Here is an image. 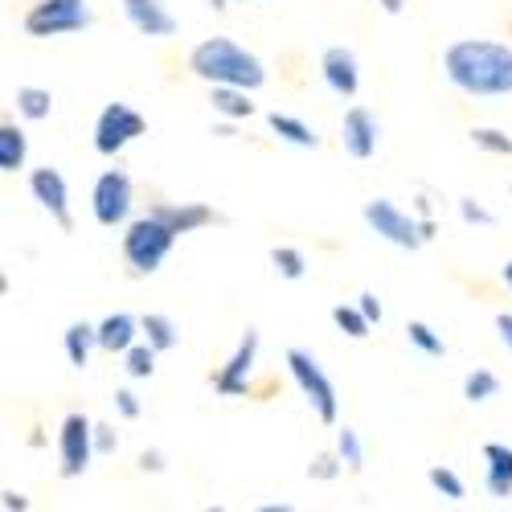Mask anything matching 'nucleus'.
<instances>
[{"mask_svg": "<svg viewBox=\"0 0 512 512\" xmlns=\"http://www.w3.org/2000/svg\"><path fill=\"white\" fill-rule=\"evenodd\" d=\"M152 213H160V218L173 226L177 234H193L201 226H213V222H222V213L205 205V201H156Z\"/></svg>", "mask_w": 512, "mask_h": 512, "instance_id": "15", "label": "nucleus"}, {"mask_svg": "<svg viewBox=\"0 0 512 512\" xmlns=\"http://www.w3.org/2000/svg\"><path fill=\"white\" fill-rule=\"evenodd\" d=\"M29 193L33 201L50 213V218L58 222V230H74V213H70V189H66V177L58 173V168H33L29 173Z\"/></svg>", "mask_w": 512, "mask_h": 512, "instance_id": "11", "label": "nucleus"}, {"mask_svg": "<svg viewBox=\"0 0 512 512\" xmlns=\"http://www.w3.org/2000/svg\"><path fill=\"white\" fill-rule=\"evenodd\" d=\"M91 213L95 222L115 230L123 226L127 218H132V177L123 173V168H107V173H99L95 189H91Z\"/></svg>", "mask_w": 512, "mask_h": 512, "instance_id": "9", "label": "nucleus"}, {"mask_svg": "<svg viewBox=\"0 0 512 512\" xmlns=\"http://www.w3.org/2000/svg\"><path fill=\"white\" fill-rule=\"evenodd\" d=\"M267 127L291 148H320V136H316V127H308L300 115H287V111H271L267 115Z\"/></svg>", "mask_w": 512, "mask_h": 512, "instance_id": "19", "label": "nucleus"}, {"mask_svg": "<svg viewBox=\"0 0 512 512\" xmlns=\"http://www.w3.org/2000/svg\"><path fill=\"white\" fill-rule=\"evenodd\" d=\"M254 361H259V328H246L238 336V349L230 353V361L213 373V394L218 398H246Z\"/></svg>", "mask_w": 512, "mask_h": 512, "instance_id": "10", "label": "nucleus"}, {"mask_svg": "<svg viewBox=\"0 0 512 512\" xmlns=\"http://www.w3.org/2000/svg\"><path fill=\"white\" fill-rule=\"evenodd\" d=\"M144 336V324L132 312H111L99 320V349L103 353H127Z\"/></svg>", "mask_w": 512, "mask_h": 512, "instance_id": "17", "label": "nucleus"}, {"mask_svg": "<svg viewBox=\"0 0 512 512\" xmlns=\"http://www.w3.org/2000/svg\"><path fill=\"white\" fill-rule=\"evenodd\" d=\"M209 107H213V115H222V119H250L254 115V103H250L246 87H213L209 91Z\"/></svg>", "mask_w": 512, "mask_h": 512, "instance_id": "21", "label": "nucleus"}, {"mask_svg": "<svg viewBox=\"0 0 512 512\" xmlns=\"http://www.w3.org/2000/svg\"><path fill=\"white\" fill-rule=\"evenodd\" d=\"M189 70L209 87H246L259 91L267 82V66L259 54L238 46L234 37H205L189 50Z\"/></svg>", "mask_w": 512, "mask_h": 512, "instance_id": "2", "label": "nucleus"}, {"mask_svg": "<svg viewBox=\"0 0 512 512\" xmlns=\"http://www.w3.org/2000/svg\"><path fill=\"white\" fill-rule=\"evenodd\" d=\"M484 488L492 500H508L512 496V447L504 443H484Z\"/></svg>", "mask_w": 512, "mask_h": 512, "instance_id": "16", "label": "nucleus"}, {"mask_svg": "<svg viewBox=\"0 0 512 512\" xmlns=\"http://www.w3.org/2000/svg\"><path fill=\"white\" fill-rule=\"evenodd\" d=\"M140 324H144V340H148V345H156L160 353H168V349H177V345H181V332H177L173 316L148 312V316H140Z\"/></svg>", "mask_w": 512, "mask_h": 512, "instance_id": "22", "label": "nucleus"}, {"mask_svg": "<svg viewBox=\"0 0 512 512\" xmlns=\"http://www.w3.org/2000/svg\"><path fill=\"white\" fill-rule=\"evenodd\" d=\"M332 320H336V328H340V332L353 336V340H365V336H369V328H373V324H369V316H365L357 304H353V308H349V304H336V308H332Z\"/></svg>", "mask_w": 512, "mask_h": 512, "instance_id": "30", "label": "nucleus"}, {"mask_svg": "<svg viewBox=\"0 0 512 512\" xmlns=\"http://www.w3.org/2000/svg\"><path fill=\"white\" fill-rule=\"evenodd\" d=\"M340 472H345V459H340L336 451H320V455L308 463V476L320 480V484H332Z\"/></svg>", "mask_w": 512, "mask_h": 512, "instance_id": "32", "label": "nucleus"}, {"mask_svg": "<svg viewBox=\"0 0 512 512\" xmlns=\"http://www.w3.org/2000/svg\"><path fill=\"white\" fill-rule=\"evenodd\" d=\"M115 410H119V418H140V398L132 394V390H115Z\"/></svg>", "mask_w": 512, "mask_h": 512, "instance_id": "35", "label": "nucleus"}, {"mask_svg": "<svg viewBox=\"0 0 512 512\" xmlns=\"http://www.w3.org/2000/svg\"><path fill=\"white\" fill-rule=\"evenodd\" d=\"M95 451L99 455H115L119 451V435L111 431L107 422H95Z\"/></svg>", "mask_w": 512, "mask_h": 512, "instance_id": "34", "label": "nucleus"}, {"mask_svg": "<svg viewBox=\"0 0 512 512\" xmlns=\"http://www.w3.org/2000/svg\"><path fill=\"white\" fill-rule=\"evenodd\" d=\"M62 349H66V361L74 365V369H87L91 365V353L99 349V324H70L66 332H62Z\"/></svg>", "mask_w": 512, "mask_h": 512, "instance_id": "18", "label": "nucleus"}, {"mask_svg": "<svg viewBox=\"0 0 512 512\" xmlns=\"http://www.w3.org/2000/svg\"><path fill=\"white\" fill-rule=\"evenodd\" d=\"M271 263H275V271H279V279H304V271H308V259H304V250H295V246H275L271 250Z\"/></svg>", "mask_w": 512, "mask_h": 512, "instance_id": "29", "label": "nucleus"}, {"mask_svg": "<svg viewBox=\"0 0 512 512\" xmlns=\"http://www.w3.org/2000/svg\"><path fill=\"white\" fill-rule=\"evenodd\" d=\"M246 5H254V0H246Z\"/></svg>", "mask_w": 512, "mask_h": 512, "instance_id": "44", "label": "nucleus"}, {"mask_svg": "<svg viewBox=\"0 0 512 512\" xmlns=\"http://www.w3.org/2000/svg\"><path fill=\"white\" fill-rule=\"evenodd\" d=\"M500 279H504V283H508V287H512V259H508V263H504V267H500Z\"/></svg>", "mask_w": 512, "mask_h": 512, "instance_id": "42", "label": "nucleus"}, {"mask_svg": "<svg viewBox=\"0 0 512 512\" xmlns=\"http://www.w3.org/2000/svg\"><path fill=\"white\" fill-rule=\"evenodd\" d=\"M426 480H431V488H435L443 500H451V504H459V500L467 496V484L459 480V472H451V467H443V463H435L431 472H426Z\"/></svg>", "mask_w": 512, "mask_h": 512, "instance_id": "28", "label": "nucleus"}, {"mask_svg": "<svg viewBox=\"0 0 512 512\" xmlns=\"http://www.w3.org/2000/svg\"><path fill=\"white\" fill-rule=\"evenodd\" d=\"M95 25L91 0H37L25 13V33L29 37H66V33H82Z\"/></svg>", "mask_w": 512, "mask_h": 512, "instance_id": "5", "label": "nucleus"}, {"mask_svg": "<svg viewBox=\"0 0 512 512\" xmlns=\"http://www.w3.org/2000/svg\"><path fill=\"white\" fill-rule=\"evenodd\" d=\"M472 144L492 156H512V136L500 132V127H472Z\"/></svg>", "mask_w": 512, "mask_h": 512, "instance_id": "31", "label": "nucleus"}, {"mask_svg": "<svg viewBox=\"0 0 512 512\" xmlns=\"http://www.w3.org/2000/svg\"><path fill=\"white\" fill-rule=\"evenodd\" d=\"M0 508H5V512H25V508H29V496L9 488V492H5V500H0Z\"/></svg>", "mask_w": 512, "mask_h": 512, "instance_id": "37", "label": "nucleus"}, {"mask_svg": "<svg viewBox=\"0 0 512 512\" xmlns=\"http://www.w3.org/2000/svg\"><path fill=\"white\" fill-rule=\"evenodd\" d=\"M148 132V119L127 107V103H107L95 119V152L99 156H119L132 140H140Z\"/></svg>", "mask_w": 512, "mask_h": 512, "instance_id": "8", "label": "nucleus"}, {"mask_svg": "<svg viewBox=\"0 0 512 512\" xmlns=\"http://www.w3.org/2000/svg\"><path fill=\"white\" fill-rule=\"evenodd\" d=\"M459 218H463L467 226H480V230H492V226H496V213L484 209L476 197H459Z\"/></svg>", "mask_w": 512, "mask_h": 512, "instance_id": "33", "label": "nucleus"}, {"mask_svg": "<svg viewBox=\"0 0 512 512\" xmlns=\"http://www.w3.org/2000/svg\"><path fill=\"white\" fill-rule=\"evenodd\" d=\"M54 111V95L46 87H17V115L29 119V123H41L50 119Z\"/></svg>", "mask_w": 512, "mask_h": 512, "instance_id": "23", "label": "nucleus"}, {"mask_svg": "<svg viewBox=\"0 0 512 512\" xmlns=\"http://www.w3.org/2000/svg\"><path fill=\"white\" fill-rule=\"evenodd\" d=\"M177 230L168 226L160 213H144V218H132L127 222V230H123V259H127V267H132L136 275H156L160 267H164V259L173 254V246H177Z\"/></svg>", "mask_w": 512, "mask_h": 512, "instance_id": "3", "label": "nucleus"}, {"mask_svg": "<svg viewBox=\"0 0 512 512\" xmlns=\"http://www.w3.org/2000/svg\"><path fill=\"white\" fill-rule=\"evenodd\" d=\"M443 74L459 95L504 99L512 95V46L492 37H463L443 50Z\"/></svg>", "mask_w": 512, "mask_h": 512, "instance_id": "1", "label": "nucleus"}, {"mask_svg": "<svg viewBox=\"0 0 512 512\" xmlns=\"http://www.w3.org/2000/svg\"><path fill=\"white\" fill-rule=\"evenodd\" d=\"M320 74L328 82V91L340 99H353L361 91V62L349 46H328L320 54Z\"/></svg>", "mask_w": 512, "mask_h": 512, "instance_id": "13", "label": "nucleus"}, {"mask_svg": "<svg viewBox=\"0 0 512 512\" xmlns=\"http://www.w3.org/2000/svg\"><path fill=\"white\" fill-rule=\"evenodd\" d=\"M406 340H410L418 353H426V357H447V340L431 324H422V320H410L406 324Z\"/></svg>", "mask_w": 512, "mask_h": 512, "instance_id": "26", "label": "nucleus"}, {"mask_svg": "<svg viewBox=\"0 0 512 512\" xmlns=\"http://www.w3.org/2000/svg\"><path fill=\"white\" fill-rule=\"evenodd\" d=\"M377 5H381V13H386V17H398L406 9V0H377Z\"/></svg>", "mask_w": 512, "mask_h": 512, "instance_id": "40", "label": "nucleus"}, {"mask_svg": "<svg viewBox=\"0 0 512 512\" xmlns=\"http://www.w3.org/2000/svg\"><path fill=\"white\" fill-rule=\"evenodd\" d=\"M156 345H148V340H136L132 349L123 353V369H127V377L132 381H148L152 373H156Z\"/></svg>", "mask_w": 512, "mask_h": 512, "instance_id": "24", "label": "nucleus"}, {"mask_svg": "<svg viewBox=\"0 0 512 512\" xmlns=\"http://www.w3.org/2000/svg\"><path fill=\"white\" fill-rule=\"evenodd\" d=\"M209 9H213V13H222V9H230V5H226V0H209Z\"/></svg>", "mask_w": 512, "mask_h": 512, "instance_id": "43", "label": "nucleus"}, {"mask_svg": "<svg viewBox=\"0 0 512 512\" xmlns=\"http://www.w3.org/2000/svg\"><path fill=\"white\" fill-rule=\"evenodd\" d=\"M500 394V377L492 373V369H472L463 377V398L472 402V406H480V402H492Z\"/></svg>", "mask_w": 512, "mask_h": 512, "instance_id": "25", "label": "nucleus"}, {"mask_svg": "<svg viewBox=\"0 0 512 512\" xmlns=\"http://www.w3.org/2000/svg\"><path fill=\"white\" fill-rule=\"evenodd\" d=\"M361 218L365 226L377 234V238H386L390 246H402V250H418L426 238H422V222H414L406 209H398L390 197H373L365 201L361 209Z\"/></svg>", "mask_w": 512, "mask_h": 512, "instance_id": "7", "label": "nucleus"}, {"mask_svg": "<svg viewBox=\"0 0 512 512\" xmlns=\"http://www.w3.org/2000/svg\"><path fill=\"white\" fill-rule=\"evenodd\" d=\"M95 455H99L95 451V422L78 410L66 414L58 426V459H62L58 472H62V480H78L91 467Z\"/></svg>", "mask_w": 512, "mask_h": 512, "instance_id": "6", "label": "nucleus"}, {"mask_svg": "<svg viewBox=\"0 0 512 512\" xmlns=\"http://www.w3.org/2000/svg\"><path fill=\"white\" fill-rule=\"evenodd\" d=\"M283 361H287L291 381L300 386L304 402L312 406V414H316L324 426H332V422L340 418V398H336V386H332V377L324 373V365H320L308 349H287Z\"/></svg>", "mask_w": 512, "mask_h": 512, "instance_id": "4", "label": "nucleus"}, {"mask_svg": "<svg viewBox=\"0 0 512 512\" xmlns=\"http://www.w3.org/2000/svg\"><path fill=\"white\" fill-rule=\"evenodd\" d=\"M357 308L369 316V324H381V300H377L373 291H361V295H357Z\"/></svg>", "mask_w": 512, "mask_h": 512, "instance_id": "36", "label": "nucleus"}, {"mask_svg": "<svg viewBox=\"0 0 512 512\" xmlns=\"http://www.w3.org/2000/svg\"><path fill=\"white\" fill-rule=\"evenodd\" d=\"M336 455L345 459V472H361L365 467V443H361V435L353 431V426H340L336 431Z\"/></svg>", "mask_w": 512, "mask_h": 512, "instance_id": "27", "label": "nucleus"}, {"mask_svg": "<svg viewBox=\"0 0 512 512\" xmlns=\"http://www.w3.org/2000/svg\"><path fill=\"white\" fill-rule=\"evenodd\" d=\"M25 156H29L25 132H21L13 119H5V123H0V173H21Z\"/></svg>", "mask_w": 512, "mask_h": 512, "instance_id": "20", "label": "nucleus"}, {"mask_svg": "<svg viewBox=\"0 0 512 512\" xmlns=\"http://www.w3.org/2000/svg\"><path fill=\"white\" fill-rule=\"evenodd\" d=\"M381 144V123L369 107H349L345 119H340V148H345L353 160H369Z\"/></svg>", "mask_w": 512, "mask_h": 512, "instance_id": "12", "label": "nucleus"}, {"mask_svg": "<svg viewBox=\"0 0 512 512\" xmlns=\"http://www.w3.org/2000/svg\"><path fill=\"white\" fill-rule=\"evenodd\" d=\"M123 5V17L132 21L136 33L144 37H177L181 33V21L173 17V9L164 0H119Z\"/></svg>", "mask_w": 512, "mask_h": 512, "instance_id": "14", "label": "nucleus"}, {"mask_svg": "<svg viewBox=\"0 0 512 512\" xmlns=\"http://www.w3.org/2000/svg\"><path fill=\"white\" fill-rule=\"evenodd\" d=\"M496 332H500V340H504V349L512 353V312H500V316H496Z\"/></svg>", "mask_w": 512, "mask_h": 512, "instance_id": "38", "label": "nucleus"}, {"mask_svg": "<svg viewBox=\"0 0 512 512\" xmlns=\"http://www.w3.org/2000/svg\"><path fill=\"white\" fill-rule=\"evenodd\" d=\"M140 467H144V472H164V455L160 451H144L140 455Z\"/></svg>", "mask_w": 512, "mask_h": 512, "instance_id": "39", "label": "nucleus"}, {"mask_svg": "<svg viewBox=\"0 0 512 512\" xmlns=\"http://www.w3.org/2000/svg\"><path fill=\"white\" fill-rule=\"evenodd\" d=\"M508 193H512V185H508Z\"/></svg>", "mask_w": 512, "mask_h": 512, "instance_id": "45", "label": "nucleus"}, {"mask_svg": "<svg viewBox=\"0 0 512 512\" xmlns=\"http://www.w3.org/2000/svg\"><path fill=\"white\" fill-rule=\"evenodd\" d=\"M435 234H439V226H435V218H422V238H426V242H431Z\"/></svg>", "mask_w": 512, "mask_h": 512, "instance_id": "41", "label": "nucleus"}]
</instances>
